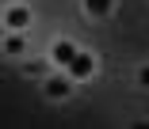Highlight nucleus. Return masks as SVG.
<instances>
[{
	"label": "nucleus",
	"mask_w": 149,
	"mask_h": 129,
	"mask_svg": "<svg viewBox=\"0 0 149 129\" xmlns=\"http://www.w3.org/2000/svg\"><path fill=\"white\" fill-rule=\"evenodd\" d=\"M92 72H96V57L84 53V49H77V57L65 64V76L69 80H92Z\"/></svg>",
	"instance_id": "f257e3e1"
},
{
	"label": "nucleus",
	"mask_w": 149,
	"mask_h": 129,
	"mask_svg": "<svg viewBox=\"0 0 149 129\" xmlns=\"http://www.w3.org/2000/svg\"><path fill=\"white\" fill-rule=\"evenodd\" d=\"M4 27H8V30H27V27H31V8L12 4V8L4 12Z\"/></svg>",
	"instance_id": "f03ea898"
},
{
	"label": "nucleus",
	"mask_w": 149,
	"mask_h": 129,
	"mask_svg": "<svg viewBox=\"0 0 149 129\" xmlns=\"http://www.w3.org/2000/svg\"><path fill=\"white\" fill-rule=\"evenodd\" d=\"M73 57H77V42H65V38L54 42V49H50V61H54V64H61V69H65Z\"/></svg>",
	"instance_id": "7ed1b4c3"
},
{
	"label": "nucleus",
	"mask_w": 149,
	"mask_h": 129,
	"mask_svg": "<svg viewBox=\"0 0 149 129\" xmlns=\"http://www.w3.org/2000/svg\"><path fill=\"white\" fill-rule=\"evenodd\" d=\"M69 91H73V80L69 76H50L46 80V95H50V99H65Z\"/></svg>",
	"instance_id": "20e7f679"
},
{
	"label": "nucleus",
	"mask_w": 149,
	"mask_h": 129,
	"mask_svg": "<svg viewBox=\"0 0 149 129\" xmlns=\"http://www.w3.org/2000/svg\"><path fill=\"white\" fill-rule=\"evenodd\" d=\"M27 49V38H23V30H8V38H4V53L8 57H19Z\"/></svg>",
	"instance_id": "39448f33"
},
{
	"label": "nucleus",
	"mask_w": 149,
	"mask_h": 129,
	"mask_svg": "<svg viewBox=\"0 0 149 129\" xmlns=\"http://www.w3.org/2000/svg\"><path fill=\"white\" fill-rule=\"evenodd\" d=\"M111 8H115V0H84V12L88 15H111Z\"/></svg>",
	"instance_id": "423d86ee"
}]
</instances>
